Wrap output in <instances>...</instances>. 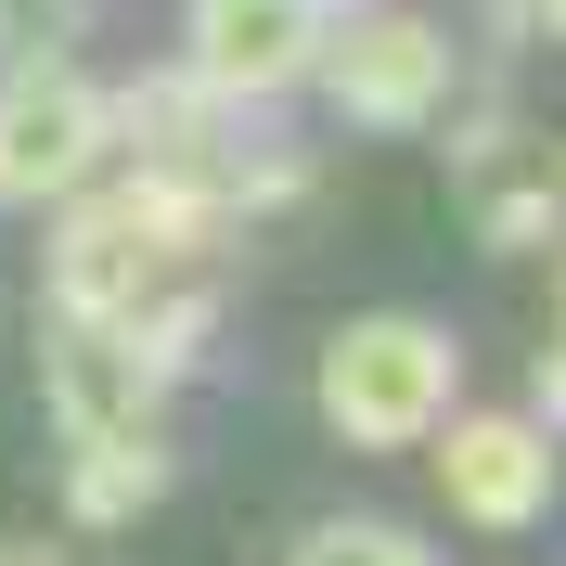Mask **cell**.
Returning <instances> with one entry per match:
<instances>
[{
    "mask_svg": "<svg viewBox=\"0 0 566 566\" xmlns=\"http://www.w3.org/2000/svg\"><path fill=\"white\" fill-rule=\"evenodd\" d=\"M232 232H245V219L219 207L207 180H142V168H116V180H91V193L52 207V310L116 322V310H142L155 283L207 271Z\"/></svg>",
    "mask_w": 566,
    "mask_h": 566,
    "instance_id": "obj_1",
    "label": "cell"
},
{
    "mask_svg": "<svg viewBox=\"0 0 566 566\" xmlns=\"http://www.w3.org/2000/svg\"><path fill=\"white\" fill-rule=\"evenodd\" d=\"M463 399V335L424 310H360L322 348V424L348 451H424L438 412Z\"/></svg>",
    "mask_w": 566,
    "mask_h": 566,
    "instance_id": "obj_2",
    "label": "cell"
},
{
    "mask_svg": "<svg viewBox=\"0 0 566 566\" xmlns=\"http://www.w3.org/2000/svg\"><path fill=\"white\" fill-rule=\"evenodd\" d=\"M463 52L438 39V13H399V0H348V13H322V52H310V91L348 129L399 142V129H438V104H451Z\"/></svg>",
    "mask_w": 566,
    "mask_h": 566,
    "instance_id": "obj_3",
    "label": "cell"
},
{
    "mask_svg": "<svg viewBox=\"0 0 566 566\" xmlns=\"http://www.w3.org/2000/svg\"><path fill=\"white\" fill-rule=\"evenodd\" d=\"M116 168L104 91L52 52V65H0V207H65Z\"/></svg>",
    "mask_w": 566,
    "mask_h": 566,
    "instance_id": "obj_4",
    "label": "cell"
},
{
    "mask_svg": "<svg viewBox=\"0 0 566 566\" xmlns=\"http://www.w3.org/2000/svg\"><path fill=\"white\" fill-rule=\"evenodd\" d=\"M438 502H451L463 528H490V541H515V528H541L554 515V424L541 412H438Z\"/></svg>",
    "mask_w": 566,
    "mask_h": 566,
    "instance_id": "obj_5",
    "label": "cell"
},
{
    "mask_svg": "<svg viewBox=\"0 0 566 566\" xmlns=\"http://www.w3.org/2000/svg\"><path fill=\"white\" fill-rule=\"evenodd\" d=\"M104 116H116V155H129L142 180H207L219 193V168H232V142H245L258 104H232V91L193 77V65H155V77H129V91H104Z\"/></svg>",
    "mask_w": 566,
    "mask_h": 566,
    "instance_id": "obj_6",
    "label": "cell"
},
{
    "mask_svg": "<svg viewBox=\"0 0 566 566\" xmlns=\"http://www.w3.org/2000/svg\"><path fill=\"white\" fill-rule=\"evenodd\" d=\"M310 52H322V0H193L180 13V65L219 77L232 104L310 91Z\"/></svg>",
    "mask_w": 566,
    "mask_h": 566,
    "instance_id": "obj_7",
    "label": "cell"
},
{
    "mask_svg": "<svg viewBox=\"0 0 566 566\" xmlns=\"http://www.w3.org/2000/svg\"><path fill=\"white\" fill-rule=\"evenodd\" d=\"M168 476H180V451L155 438V412L65 438V515H77V528H129V515H155V502H168Z\"/></svg>",
    "mask_w": 566,
    "mask_h": 566,
    "instance_id": "obj_8",
    "label": "cell"
},
{
    "mask_svg": "<svg viewBox=\"0 0 566 566\" xmlns=\"http://www.w3.org/2000/svg\"><path fill=\"white\" fill-rule=\"evenodd\" d=\"M155 374L129 360V335L116 322H91V310H52V424L65 438H91V424H129V412H155Z\"/></svg>",
    "mask_w": 566,
    "mask_h": 566,
    "instance_id": "obj_9",
    "label": "cell"
},
{
    "mask_svg": "<svg viewBox=\"0 0 566 566\" xmlns=\"http://www.w3.org/2000/svg\"><path fill=\"white\" fill-rule=\"evenodd\" d=\"M476 232H490L502 258L566 245V180H541V168H476Z\"/></svg>",
    "mask_w": 566,
    "mask_h": 566,
    "instance_id": "obj_10",
    "label": "cell"
},
{
    "mask_svg": "<svg viewBox=\"0 0 566 566\" xmlns=\"http://www.w3.org/2000/svg\"><path fill=\"white\" fill-rule=\"evenodd\" d=\"M283 566H438V541L399 528V515H322V528H296Z\"/></svg>",
    "mask_w": 566,
    "mask_h": 566,
    "instance_id": "obj_11",
    "label": "cell"
},
{
    "mask_svg": "<svg viewBox=\"0 0 566 566\" xmlns=\"http://www.w3.org/2000/svg\"><path fill=\"white\" fill-rule=\"evenodd\" d=\"M528 412H541V424L566 438V335H554V360H541V399H528Z\"/></svg>",
    "mask_w": 566,
    "mask_h": 566,
    "instance_id": "obj_12",
    "label": "cell"
},
{
    "mask_svg": "<svg viewBox=\"0 0 566 566\" xmlns=\"http://www.w3.org/2000/svg\"><path fill=\"white\" fill-rule=\"evenodd\" d=\"M0 566H65V554H52V541H0Z\"/></svg>",
    "mask_w": 566,
    "mask_h": 566,
    "instance_id": "obj_13",
    "label": "cell"
},
{
    "mask_svg": "<svg viewBox=\"0 0 566 566\" xmlns=\"http://www.w3.org/2000/svg\"><path fill=\"white\" fill-rule=\"evenodd\" d=\"M528 27H541V39H566V0H528Z\"/></svg>",
    "mask_w": 566,
    "mask_h": 566,
    "instance_id": "obj_14",
    "label": "cell"
},
{
    "mask_svg": "<svg viewBox=\"0 0 566 566\" xmlns=\"http://www.w3.org/2000/svg\"><path fill=\"white\" fill-rule=\"evenodd\" d=\"M554 335H566V245H554Z\"/></svg>",
    "mask_w": 566,
    "mask_h": 566,
    "instance_id": "obj_15",
    "label": "cell"
},
{
    "mask_svg": "<svg viewBox=\"0 0 566 566\" xmlns=\"http://www.w3.org/2000/svg\"><path fill=\"white\" fill-rule=\"evenodd\" d=\"M322 13H348V0H322Z\"/></svg>",
    "mask_w": 566,
    "mask_h": 566,
    "instance_id": "obj_16",
    "label": "cell"
}]
</instances>
